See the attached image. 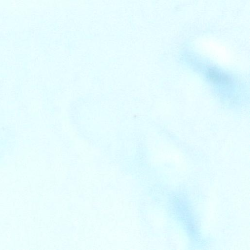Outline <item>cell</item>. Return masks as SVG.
Masks as SVG:
<instances>
[{
	"label": "cell",
	"instance_id": "1",
	"mask_svg": "<svg viewBox=\"0 0 250 250\" xmlns=\"http://www.w3.org/2000/svg\"><path fill=\"white\" fill-rule=\"evenodd\" d=\"M208 76L210 80L215 83L228 84L230 83L229 77L215 68H210L208 70Z\"/></svg>",
	"mask_w": 250,
	"mask_h": 250
}]
</instances>
